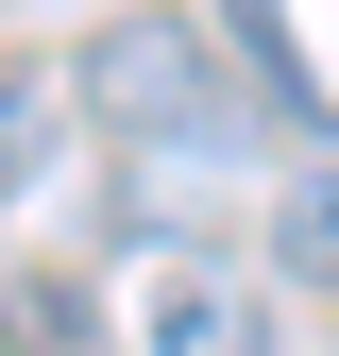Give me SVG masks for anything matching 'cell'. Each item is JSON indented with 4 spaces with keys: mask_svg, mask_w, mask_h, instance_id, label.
<instances>
[{
    "mask_svg": "<svg viewBox=\"0 0 339 356\" xmlns=\"http://www.w3.org/2000/svg\"><path fill=\"white\" fill-rule=\"evenodd\" d=\"M85 102L136 136V220H170L187 204V170H238V85L204 68V34H170V17H119L102 51H85Z\"/></svg>",
    "mask_w": 339,
    "mask_h": 356,
    "instance_id": "6da1fadb",
    "label": "cell"
},
{
    "mask_svg": "<svg viewBox=\"0 0 339 356\" xmlns=\"http://www.w3.org/2000/svg\"><path fill=\"white\" fill-rule=\"evenodd\" d=\"M153 356H272V323H254V289L221 272V254H187L170 305H153Z\"/></svg>",
    "mask_w": 339,
    "mask_h": 356,
    "instance_id": "7a4b0ae2",
    "label": "cell"
},
{
    "mask_svg": "<svg viewBox=\"0 0 339 356\" xmlns=\"http://www.w3.org/2000/svg\"><path fill=\"white\" fill-rule=\"evenodd\" d=\"M0 339H17V356H102L85 289H51V272H17V289H0Z\"/></svg>",
    "mask_w": 339,
    "mask_h": 356,
    "instance_id": "3957f363",
    "label": "cell"
},
{
    "mask_svg": "<svg viewBox=\"0 0 339 356\" xmlns=\"http://www.w3.org/2000/svg\"><path fill=\"white\" fill-rule=\"evenodd\" d=\"M34 170H51V85H34V68H0V204H17Z\"/></svg>",
    "mask_w": 339,
    "mask_h": 356,
    "instance_id": "277c9868",
    "label": "cell"
},
{
    "mask_svg": "<svg viewBox=\"0 0 339 356\" xmlns=\"http://www.w3.org/2000/svg\"><path fill=\"white\" fill-rule=\"evenodd\" d=\"M288 272L339 289V170H306V187H288Z\"/></svg>",
    "mask_w": 339,
    "mask_h": 356,
    "instance_id": "5b68a950",
    "label": "cell"
}]
</instances>
